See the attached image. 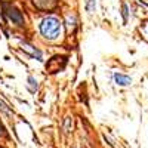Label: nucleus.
Listing matches in <instances>:
<instances>
[{
    "mask_svg": "<svg viewBox=\"0 0 148 148\" xmlns=\"http://www.w3.org/2000/svg\"><path fill=\"white\" fill-rule=\"evenodd\" d=\"M39 33L46 42H56L62 34V21L55 15H46L39 24Z\"/></svg>",
    "mask_w": 148,
    "mask_h": 148,
    "instance_id": "f257e3e1",
    "label": "nucleus"
},
{
    "mask_svg": "<svg viewBox=\"0 0 148 148\" xmlns=\"http://www.w3.org/2000/svg\"><path fill=\"white\" fill-rule=\"evenodd\" d=\"M2 12L6 16V19L9 22H12V25H15L18 28L25 27V16H24V12L21 9H18L14 3L3 2L2 3Z\"/></svg>",
    "mask_w": 148,
    "mask_h": 148,
    "instance_id": "f03ea898",
    "label": "nucleus"
},
{
    "mask_svg": "<svg viewBox=\"0 0 148 148\" xmlns=\"http://www.w3.org/2000/svg\"><path fill=\"white\" fill-rule=\"evenodd\" d=\"M67 62H68V58L65 55H55L46 62V70L51 74L59 73V71H62L65 68Z\"/></svg>",
    "mask_w": 148,
    "mask_h": 148,
    "instance_id": "7ed1b4c3",
    "label": "nucleus"
},
{
    "mask_svg": "<svg viewBox=\"0 0 148 148\" xmlns=\"http://www.w3.org/2000/svg\"><path fill=\"white\" fill-rule=\"evenodd\" d=\"M21 49H22V51L25 52L27 55H30L31 58H34V59H39V61H42V56H43L42 51H40V49H37L36 46H33L31 43L22 42V43H21Z\"/></svg>",
    "mask_w": 148,
    "mask_h": 148,
    "instance_id": "20e7f679",
    "label": "nucleus"
},
{
    "mask_svg": "<svg viewBox=\"0 0 148 148\" xmlns=\"http://www.w3.org/2000/svg\"><path fill=\"white\" fill-rule=\"evenodd\" d=\"M77 24H79V21H77V16L74 14H67L64 21H62V25H65L68 33H74V31H76Z\"/></svg>",
    "mask_w": 148,
    "mask_h": 148,
    "instance_id": "39448f33",
    "label": "nucleus"
},
{
    "mask_svg": "<svg viewBox=\"0 0 148 148\" xmlns=\"http://www.w3.org/2000/svg\"><path fill=\"white\" fill-rule=\"evenodd\" d=\"M58 0H33V3L37 9H40V10H49V9H52L55 8Z\"/></svg>",
    "mask_w": 148,
    "mask_h": 148,
    "instance_id": "423d86ee",
    "label": "nucleus"
},
{
    "mask_svg": "<svg viewBox=\"0 0 148 148\" xmlns=\"http://www.w3.org/2000/svg\"><path fill=\"white\" fill-rule=\"evenodd\" d=\"M114 82L116 84L119 86H127L132 83V79L129 76H126V74H121V73H114Z\"/></svg>",
    "mask_w": 148,
    "mask_h": 148,
    "instance_id": "0eeeda50",
    "label": "nucleus"
},
{
    "mask_svg": "<svg viewBox=\"0 0 148 148\" xmlns=\"http://www.w3.org/2000/svg\"><path fill=\"white\" fill-rule=\"evenodd\" d=\"M27 82H28V88H30V90L31 92H36L37 89H39V82L36 80V77H33V76H28V79H27Z\"/></svg>",
    "mask_w": 148,
    "mask_h": 148,
    "instance_id": "6e6552de",
    "label": "nucleus"
},
{
    "mask_svg": "<svg viewBox=\"0 0 148 148\" xmlns=\"http://www.w3.org/2000/svg\"><path fill=\"white\" fill-rule=\"evenodd\" d=\"M84 8H86V12H88V14H93V12L96 10V0H88Z\"/></svg>",
    "mask_w": 148,
    "mask_h": 148,
    "instance_id": "1a4fd4ad",
    "label": "nucleus"
},
{
    "mask_svg": "<svg viewBox=\"0 0 148 148\" xmlns=\"http://www.w3.org/2000/svg\"><path fill=\"white\" fill-rule=\"evenodd\" d=\"M123 16H125V21H127V5H123Z\"/></svg>",
    "mask_w": 148,
    "mask_h": 148,
    "instance_id": "9d476101",
    "label": "nucleus"
},
{
    "mask_svg": "<svg viewBox=\"0 0 148 148\" xmlns=\"http://www.w3.org/2000/svg\"><path fill=\"white\" fill-rule=\"evenodd\" d=\"M3 133V127H2V125H0V135Z\"/></svg>",
    "mask_w": 148,
    "mask_h": 148,
    "instance_id": "9b49d317",
    "label": "nucleus"
}]
</instances>
